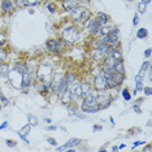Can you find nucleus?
I'll return each mask as SVG.
<instances>
[{"label":"nucleus","mask_w":152,"mask_h":152,"mask_svg":"<svg viewBox=\"0 0 152 152\" xmlns=\"http://www.w3.org/2000/svg\"><path fill=\"white\" fill-rule=\"evenodd\" d=\"M53 74H55L53 68L51 66L50 64L43 63V64L39 65V68H38V70H37V79L44 82L47 86H50V87H51V85H52Z\"/></svg>","instance_id":"f257e3e1"},{"label":"nucleus","mask_w":152,"mask_h":152,"mask_svg":"<svg viewBox=\"0 0 152 152\" xmlns=\"http://www.w3.org/2000/svg\"><path fill=\"white\" fill-rule=\"evenodd\" d=\"M81 110L85 113H96L99 112V104H98V99H96V94L91 92L88 94L86 98H83V102L81 103Z\"/></svg>","instance_id":"f03ea898"},{"label":"nucleus","mask_w":152,"mask_h":152,"mask_svg":"<svg viewBox=\"0 0 152 152\" xmlns=\"http://www.w3.org/2000/svg\"><path fill=\"white\" fill-rule=\"evenodd\" d=\"M61 37H63L61 40H63V43H65V44H74V43H77L79 40V38H81L78 29L72 25L64 27V29L61 30Z\"/></svg>","instance_id":"7ed1b4c3"},{"label":"nucleus","mask_w":152,"mask_h":152,"mask_svg":"<svg viewBox=\"0 0 152 152\" xmlns=\"http://www.w3.org/2000/svg\"><path fill=\"white\" fill-rule=\"evenodd\" d=\"M96 99H98V104H99V108L100 109H105L112 104V95L108 90H104V91H98L96 94Z\"/></svg>","instance_id":"20e7f679"},{"label":"nucleus","mask_w":152,"mask_h":152,"mask_svg":"<svg viewBox=\"0 0 152 152\" xmlns=\"http://www.w3.org/2000/svg\"><path fill=\"white\" fill-rule=\"evenodd\" d=\"M34 82H35V75H34L33 70H30L29 68H27V70L25 73L22 74V83H21V90L23 91H26L27 88L31 86Z\"/></svg>","instance_id":"39448f33"},{"label":"nucleus","mask_w":152,"mask_h":152,"mask_svg":"<svg viewBox=\"0 0 152 152\" xmlns=\"http://www.w3.org/2000/svg\"><path fill=\"white\" fill-rule=\"evenodd\" d=\"M7 78L9 79V82L15 86L16 88H21V83H22V74L18 73V72L16 70L15 68L12 69V70H9L8 75H7Z\"/></svg>","instance_id":"423d86ee"},{"label":"nucleus","mask_w":152,"mask_h":152,"mask_svg":"<svg viewBox=\"0 0 152 152\" xmlns=\"http://www.w3.org/2000/svg\"><path fill=\"white\" fill-rule=\"evenodd\" d=\"M92 85H94V87L96 91H104V90H109L108 88V83H107V78L105 75L103 73L98 74L96 77L94 78V81H92Z\"/></svg>","instance_id":"0eeeda50"},{"label":"nucleus","mask_w":152,"mask_h":152,"mask_svg":"<svg viewBox=\"0 0 152 152\" xmlns=\"http://www.w3.org/2000/svg\"><path fill=\"white\" fill-rule=\"evenodd\" d=\"M63 40L61 39H48L46 42V47L50 52L60 53L63 51Z\"/></svg>","instance_id":"6e6552de"},{"label":"nucleus","mask_w":152,"mask_h":152,"mask_svg":"<svg viewBox=\"0 0 152 152\" xmlns=\"http://www.w3.org/2000/svg\"><path fill=\"white\" fill-rule=\"evenodd\" d=\"M102 42L107 44L108 47H115V48H118L120 46V39H118V35H115V34H110L108 33L107 35H103L100 37Z\"/></svg>","instance_id":"1a4fd4ad"},{"label":"nucleus","mask_w":152,"mask_h":152,"mask_svg":"<svg viewBox=\"0 0 152 152\" xmlns=\"http://www.w3.org/2000/svg\"><path fill=\"white\" fill-rule=\"evenodd\" d=\"M81 143L82 142H81L79 138H70L64 146L56 147V151H66V150H70V148H75V147H78Z\"/></svg>","instance_id":"9d476101"},{"label":"nucleus","mask_w":152,"mask_h":152,"mask_svg":"<svg viewBox=\"0 0 152 152\" xmlns=\"http://www.w3.org/2000/svg\"><path fill=\"white\" fill-rule=\"evenodd\" d=\"M100 27H102V25H100L95 18H90L87 21V27H86V29H87V33L90 35H96Z\"/></svg>","instance_id":"9b49d317"},{"label":"nucleus","mask_w":152,"mask_h":152,"mask_svg":"<svg viewBox=\"0 0 152 152\" xmlns=\"http://www.w3.org/2000/svg\"><path fill=\"white\" fill-rule=\"evenodd\" d=\"M0 8H1V11L4 13H11L15 11L16 4L13 0H1L0 1Z\"/></svg>","instance_id":"f8f14e48"},{"label":"nucleus","mask_w":152,"mask_h":152,"mask_svg":"<svg viewBox=\"0 0 152 152\" xmlns=\"http://www.w3.org/2000/svg\"><path fill=\"white\" fill-rule=\"evenodd\" d=\"M68 88H69V91H70V94L73 95V102H74V99L82 98L81 96V83H79V82H75V83L70 85Z\"/></svg>","instance_id":"ddd939ff"},{"label":"nucleus","mask_w":152,"mask_h":152,"mask_svg":"<svg viewBox=\"0 0 152 152\" xmlns=\"http://www.w3.org/2000/svg\"><path fill=\"white\" fill-rule=\"evenodd\" d=\"M58 96H60V102L63 103V104H65V105H70L72 103H73V95L70 94L69 88H66L63 94H60Z\"/></svg>","instance_id":"4468645a"},{"label":"nucleus","mask_w":152,"mask_h":152,"mask_svg":"<svg viewBox=\"0 0 152 152\" xmlns=\"http://www.w3.org/2000/svg\"><path fill=\"white\" fill-rule=\"evenodd\" d=\"M77 7H78L77 0H64V1H63V8L66 12H69V13L73 12Z\"/></svg>","instance_id":"2eb2a0df"},{"label":"nucleus","mask_w":152,"mask_h":152,"mask_svg":"<svg viewBox=\"0 0 152 152\" xmlns=\"http://www.w3.org/2000/svg\"><path fill=\"white\" fill-rule=\"evenodd\" d=\"M92 92V88H91V85L90 82H81V96L82 99L86 98L88 94Z\"/></svg>","instance_id":"dca6fc26"},{"label":"nucleus","mask_w":152,"mask_h":152,"mask_svg":"<svg viewBox=\"0 0 152 152\" xmlns=\"http://www.w3.org/2000/svg\"><path fill=\"white\" fill-rule=\"evenodd\" d=\"M95 20L103 26V25H107V23L109 22V16L105 15V13H103V12H98L95 16Z\"/></svg>","instance_id":"f3484780"},{"label":"nucleus","mask_w":152,"mask_h":152,"mask_svg":"<svg viewBox=\"0 0 152 152\" xmlns=\"http://www.w3.org/2000/svg\"><path fill=\"white\" fill-rule=\"evenodd\" d=\"M65 81H66V85H68V87L70 85H73L75 83V82H78V78H77V75H75L73 72H68L66 74H65Z\"/></svg>","instance_id":"a211bd4d"},{"label":"nucleus","mask_w":152,"mask_h":152,"mask_svg":"<svg viewBox=\"0 0 152 152\" xmlns=\"http://www.w3.org/2000/svg\"><path fill=\"white\" fill-rule=\"evenodd\" d=\"M90 18H91V12H90L88 9L83 8V11H82V15H81V18H79L78 23H79V25H83V23L87 22Z\"/></svg>","instance_id":"6ab92c4d"},{"label":"nucleus","mask_w":152,"mask_h":152,"mask_svg":"<svg viewBox=\"0 0 152 152\" xmlns=\"http://www.w3.org/2000/svg\"><path fill=\"white\" fill-rule=\"evenodd\" d=\"M112 78L115 79V82L117 83V86H120L122 85V82H124V79H125V74L124 73H117V72H113L112 73Z\"/></svg>","instance_id":"aec40b11"},{"label":"nucleus","mask_w":152,"mask_h":152,"mask_svg":"<svg viewBox=\"0 0 152 152\" xmlns=\"http://www.w3.org/2000/svg\"><path fill=\"white\" fill-rule=\"evenodd\" d=\"M9 70H11V68H9V65L7 61L0 63V77H7L9 73Z\"/></svg>","instance_id":"412c9836"},{"label":"nucleus","mask_w":152,"mask_h":152,"mask_svg":"<svg viewBox=\"0 0 152 152\" xmlns=\"http://www.w3.org/2000/svg\"><path fill=\"white\" fill-rule=\"evenodd\" d=\"M113 69H115V72H117V73H124L125 74V65H124L122 60L116 61V64L113 65Z\"/></svg>","instance_id":"4be33fe9"},{"label":"nucleus","mask_w":152,"mask_h":152,"mask_svg":"<svg viewBox=\"0 0 152 152\" xmlns=\"http://www.w3.org/2000/svg\"><path fill=\"white\" fill-rule=\"evenodd\" d=\"M15 69L18 73H21V74H23L27 70V65L25 64V63H22V61H18V63H16L15 64Z\"/></svg>","instance_id":"5701e85b"},{"label":"nucleus","mask_w":152,"mask_h":152,"mask_svg":"<svg viewBox=\"0 0 152 152\" xmlns=\"http://www.w3.org/2000/svg\"><path fill=\"white\" fill-rule=\"evenodd\" d=\"M143 75L138 74L135 77V83H137V91H142L143 90Z\"/></svg>","instance_id":"b1692460"},{"label":"nucleus","mask_w":152,"mask_h":152,"mask_svg":"<svg viewBox=\"0 0 152 152\" xmlns=\"http://www.w3.org/2000/svg\"><path fill=\"white\" fill-rule=\"evenodd\" d=\"M30 130H31V126H30L29 124H27V125L23 126L21 130H18V131H17V134H18V135H25V137H26L27 134L30 133Z\"/></svg>","instance_id":"393cba45"},{"label":"nucleus","mask_w":152,"mask_h":152,"mask_svg":"<svg viewBox=\"0 0 152 152\" xmlns=\"http://www.w3.org/2000/svg\"><path fill=\"white\" fill-rule=\"evenodd\" d=\"M150 68H151V63H150V61H144L143 65H142V68H140L139 75H143V77H144V73H146V72H147Z\"/></svg>","instance_id":"a878e982"},{"label":"nucleus","mask_w":152,"mask_h":152,"mask_svg":"<svg viewBox=\"0 0 152 152\" xmlns=\"http://www.w3.org/2000/svg\"><path fill=\"white\" fill-rule=\"evenodd\" d=\"M27 120H29V125L30 126H38V124H39V120H38L34 115H29L27 116Z\"/></svg>","instance_id":"bb28decb"},{"label":"nucleus","mask_w":152,"mask_h":152,"mask_svg":"<svg viewBox=\"0 0 152 152\" xmlns=\"http://www.w3.org/2000/svg\"><path fill=\"white\" fill-rule=\"evenodd\" d=\"M147 35H148V31H147V29H144V27L139 29V30H138V33H137L138 39H144Z\"/></svg>","instance_id":"cd10ccee"},{"label":"nucleus","mask_w":152,"mask_h":152,"mask_svg":"<svg viewBox=\"0 0 152 152\" xmlns=\"http://www.w3.org/2000/svg\"><path fill=\"white\" fill-rule=\"evenodd\" d=\"M22 3L26 7H35L40 3V0H22Z\"/></svg>","instance_id":"c85d7f7f"},{"label":"nucleus","mask_w":152,"mask_h":152,"mask_svg":"<svg viewBox=\"0 0 152 152\" xmlns=\"http://www.w3.org/2000/svg\"><path fill=\"white\" fill-rule=\"evenodd\" d=\"M121 94H122V98L125 99V102H130V99H131V95H130L129 90H127V88H124L122 91H121Z\"/></svg>","instance_id":"c756f323"},{"label":"nucleus","mask_w":152,"mask_h":152,"mask_svg":"<svg viewBox=\"0 0 152 152\" xmlns=\"http://www.w3.org/2000/svg\"><path fill=\"white\" fill-rule=\"evenodd\" d=\"M7 60V51L3 50V47H0V63H4Z\"/></svg>","instance_id":"7c9ffc66"},{"label":"nucleus","mask_w":152,"mask_h":152,"mask_svg":"<svg viewBox=\"0 0 152 152\" xmlns=\"http://www.w3.org/2000/svg\"><path fill=\"white\" fill-rule=\"evenodd\" d=\"M138 12L139 13H146V4H143V3H139L138 4Z\"/></svg>","instance_id":"2f4dec72"},{"label":"nucleus","mask_w":152,"mask_h":152,"mask_svg":"<svg viewBox=\"0 0 152 152\" xmlns=\"http://www.w3.org/2000/svg\"><path fill=\"white\" fill-rule=\"evenodd\" d=\"M5 143H7V146H8V147H16L17 142L16 140H12V139H7Z\"/></svg>","instance_id":"473e14b6"},{"label":"nucleus","mask_w":152,"mask_h":152,"mask_svg":"<svg viewBox=\"0 0 152 152\" xmlns=\"http://www.w3.org/2000/svg\"><path fill=\"white\" fill-rule=\"evenodd\" d=\"M142 91H144V94H146L147 96H151L152 95V88L148 86V87H143V90Z\"/></svg>","instance_id":"72a5a7b5"},{"label":"nucleus","mask_w":152,"mask_h":152,"mask_svg":"<svg viewBox=\"0 0 152 152\" xmlns=\"http://www.w3.org/2000/svg\"><path fill=\"white\" fill-rule=\"evenodd\" d=\"M47 142L51 144V146H55V147L57 146V142H56V139H55V138H47Z\"/></svg>","instance_id":"f704fd0d"},{"label":"nucleus","mask_w":152,"mask_h":152,"mask_svg":"<svg viewBox=\"0 0 152 152\" xmlns=\"http://www.w3.org/2000/svg\"><path fill=\"white\" fill-rule=\"evenodd\" d=\"M47 11L50 12V13H55V12H56V9H55V5L53 4H48L47 5Z\"/></svg>","instance_id":"c9c22d12"},{"label":"nucleus","mask_w":152,"mask_h":152,"mask_svg":"<svg viewBox=\"0 0 152 152\" xmlns=\"http://www.w3.org/2000/svg\"><path fill=\"white\" fill-rule=\"evenodd\" d=\"M0 102H1L3 104H8V99H7L5 96L1 94V92H0Z\"/></svg>","instance_id":"e433bc0d"},{"label":"nucleus","mask_w":152,"mask_h":152,"mask_svg":"<svg viewBox=\"0 0 152 152\" xmlns=\"http://www.w3.org/2000/svg\"><path fill=\"white\" fill-rule=\"evenodd\" d=\"M138 22H139V16H138V13H137V15H134V18H133V25H134V26H137V25H138Z\"/></svg>","instance_id":"4c0bfd02"},{"label":"nucleus","mask_w":152,"mask_h":152,"mask_svg":"<svg viewBox=\"0 0 152 152\" xmlns=\"http://www.w3.org/2000/svg\"><path fill=\"white\" fill-rule=\"evenodd\" d=\"M138 146H144V142H142V140H137L135 143L133 144V150H134V148H137Z\"/></svg>","instance_id":"58836bf2"},{"label":"nucleus","mask_w":152,"mask_h":152,"mask_svg":"<svg viewBox=\"0 0 152 152\" xmlns=\"http://www.w3.org/2000/svg\"><path fill=\"white\" fill-rule=\"evenodd\" d=\"M151 52H152L151 48H147V50L144 51V57H146V58H150V57H151Z\"/></svg>","instance_id":"ea45409f"},{"label":"nucleus","mask_w":152,"mask_h":152,"mask_svg":"<svg viewBox=\"0 0 152 152\" xmlns=\"http://www.w3.org/2000/svg\"><path fill=\"white\" fill-rule=\"evenodd\" d=\"M133 109L135 110L137 113H142V109H140V107L138 105V104H134V105H133Z\"/></svg>","instance_id":"a19ab883"},{"label":"nucleus","mask_w":152,"mask_h":152,"mask_svg":"<svg viewBox=\"0 0 152 152\" xmlns=\"http://www.w3.org/2000/svg\"><path fill=\"white\" fill-rule=\"evenodd\" d=\"M7 127H9V124L5 121V122H3L1 125H0V130H4V129H7Z\"/></svg>","instance_id":"79ce46f5"},{"label":"nucleus","mask_w":152,"mask_h":152,"mask_svg":"<svg viewBox=\"0 0 152 152\" xmlns=\"http://www.w3.org/2000/svg\"><path fill=\"white\" fill-rule=\"evenodd\" d=\"M56 129H57V126H55V125H51V126L48 125V126L46 127V130H48V131H50V130H51V131H53V130H56Z\"/></svg>","instance_id":"37998d69"},{"label":"nucleus","mask_w":152,"mask_h":152,"mask_svg":"<svg viewBox=\"0 0 152 152\" xmlns=\"http://www.w3.org/2000/svg\"><path fill=\"white\" fill-rule=\"evenodd\" d=\"M102 129H103V127L99 126V125H95V126H94V131H98V130H102Z\"/></svg>","instance_id":"c03bdc74"},{"label":"nucleus","mask_w":152,"mask_h":152,"mask_svg":"<svg viewBox=\"0 0 152 152\" xmlns=\"http://www.w3.org/2000/svg\"><path fill=\"white\" fill-rule=\"evenodd\" d=\"M142 3H143V4H150V3H151V0H142Z\"/></svg>","instance_id":"a18cd8bd"},{"label":"nucleus","mask_w":152,"mask_h":152,"mask_svg":"<svg viewBox=\"0 0 152 152\" xmlns=\"http://www.w3.org/2000/svg\"><path fill=\"white\" fill-rule=\"evenodd\" d=\"M109 121H110V125H112V126H115V120H113V117H110Z\"/></svg>","instance_id":"49530a36"},{"label":"nucleus","mask_w":152,"mask_h":152,"mask_svg":"<svg viewBox=\"0 0 152 152\" xmlns=\"http://www.w3.org/2000/svg\"><path fill=\"white\" fill-rule=\"evenodd\" d=\"M44 121H46L47 124H52V120H51V118H44Z\"/></svg>","instance_id":"de8ad7c7"},{"label":"nucleus","mask_w":152,"mask_h":152,"mask_svg":"<svg viewBox=\"0 0 152 152\" xmlns=\"http://www.w3.org/2000/svg\"><path fill=\"white\" fill-rule=\"evenodd\" d=\"M144 150H146V151H151V150H152V147H151V146H147L146 148H144Z\"/></svg>","instance_id":"09e8293b"},{"label":"nucleus","mask_w":152,"mask_h":152,"mask_svg":"<svg viewBox=\"0 0 152 152\" xmlns=\"http://www.w3.org/2000/svg\"><path fill=\"white\" fill-rule=\"evenodd\" d=\"M112 150H113V151H117V150H118V147H117V146H113Z\"/></svg>","instance_id":"8fccbe9b"},{"label":"nucleus","mask_w":152,"mask_h":152,"mask_svg":"<svg viewBox=\"0 0 152 152\" xmlns=\"http://www.w3.org/2000/svg\"><path fill=\"white\" fill-rule=\"evenodd\" d=\"M99 151H100V152H102V151H103V152H104V151H107V150H105V148H104V147H102V148H99Z\"/></svg>","instance_id":"3c124183"},{"label":"nucleus","mask_w":152,"mask_h":152,"mask_svg":"<svg viewBox=\"0 0 152 152\" xmlns=\"http://www.w3.org/2000/svg\"><path fill=\"white\" fill-rule=\"evenodd\" d=\"M1 108H3V105H1V103H0V110H1Z\"/></svg>","instance_id":"603ef678"},{"label":"nucleus","mask_w":152,"mask_h":152,"mask_svg":"<svg viewBox=\"0 0 152 152\" xmlns=\"http://www.w3.org/2000/svg\"><path fill=\"white\" fill-rule=\"evenodd\" d=\"M127 1H134V0H127Z\"/></svg>","instance_id":"864d4df0"},{"label":"nucleus","mask_w":152,"mask_h":152,"mask_svg":"<svg viewBox=\"0 0 152 152\" xmlns=\"http://www.w3.org/2000/svg\"><path fill=\"white\" fill-rule=\"evenodd\" d=\"M0 39H1V37H0Z\"/></svg>","instance_id":"5fc2aeb1"},{"label":"nucleus","mask_w":152,"mask_h":152,"mask_svg":"<svg viewBox=\"0 0 152 152\" xmlns=\"http://www.w3.org/2000/svg\"><path fill=\"white\" fill-rule=\"evenodd\" d=\"M40 1H42V0H40Z\"/></svg>","instance_id":"6e6d98bb"}]
</instances>
